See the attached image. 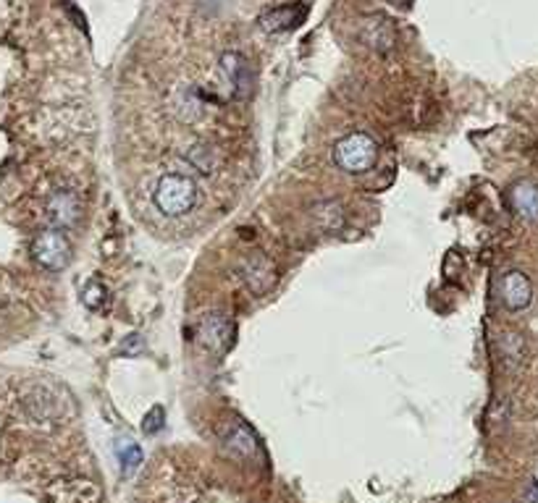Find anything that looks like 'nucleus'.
Listing matches in <instances>:
<instances>
[{
  "label": "nucleus",
  "instance_id": "nucleus-1",
  "mask_svg": "<svg viewBox=\"0 0 538 503\" xmlns=\"http://www.w3.org/2000/svg\"><path fill=\"white\" fill-rule=\"evenodd\" d=\"M155 208L168 217L187 216L197 205V184L189 176L181 173H165L160 176L153 192Z\"/></svg>",
  "mask_w": 538,
  "mask_h": 503
},
{
  "label": "nucleus",
  "instance_id": "nucleus-2",
  "mask_svg": "<svg viewBox=\"0 0 538 503\" xmlns=\"http://www.w3.org/2000/svg\"><path fill=\"white\" fill-rule=\"evenodd\" d=\"M379 142L365 132H352L334 147V160L344 173H368L376 165Z\"/></svg>",
  "mask_w": 538,
  "mask_h": 503
},
{
  "label": "nucleus",
  "instance_id": "nucleus-3",
  "mask_svg": "<svg viewBox=\"0 0 538 503\" xmlns=\"http://www.w3.org/2000/svg\"><path fill=\"white\" fill-rule=\"evenodd\" d=\"M32 255L45 271L58 273L72 263V241L66 239V233L61 228H48V231L35 236Z\"/></svg>",
  "mask_w": 538,
  "mask_h": 503
},
{
  "label": "nucleus",
  "instance_id": "nucleus-4",
  "mask_svg": "<svg viewBox=\"0 0 538 503\" xmlns=\"http://www.w3.org/2000/svg\"><path fill=\"white\" fill-rule=\"evenodd\" d=\"M231 336H234V325L221 312H211V315L200 317V323L195 325L197 344L211 354H224L231 347Z\"/></svg>",
  "mask_w": 538,
  "mask_h": 503
},
{
  "label": "nucleus",
  "instance_id": "nucleus-5",
  "mask_svg": "<svg viewBox=\"0 0 538 503\" xmlns=\"http://www.w3.org/2000/svg\"><path fill=\"white\" fill-rule=\"evenodd\" d=\"M499 299H502L504 309H510V312L528 309L531 301H534V284H531V278L523 271L504 273L502 284H499Z\"/></svg>",
  "mask_w": 538,
  "mask_h": 503
},
{
  "label": "nucleus",
  "instance_id": "nucleus-6",
  "mask_svg": "<svg viewBox=\"0 0 538 503\" xmlns=\"http://www.w3.org/2000/svg\"><path fill=\"white\" fill-rule=\"evenodd\" d=\"M305 19H308V3H287V5H276V8L265 11L257 19V24L263 32L279 34V32L297 29Z\"/></svg>",
  "mask_w": 538,
  "mask_h": 503
},
{
  "label": "nucleus",
  "instance_id": "nucleus-7",
  "mask_svg": "<svg viewBox=\"0 0 538 503\" xmlns=\"http://www.w3.org/2000/svg\"><path fill=\"white\" fill-rule=\"evenodd\" d=\"M244 286L250 288L255 296H263L265 291H271V286L276 284V268L265 255H252L242 263L239 268Z\"/></svg>",
  "mask_w": 538,
  "mask_h": 503
},
{
  "label": "nucleus",
  "instance_id": "nucleus-8",
  "mask_svg": "<svg viewBox=\"0 0 538 503\" xmlns=\"http://www.w3.org/2000/svg\"><path fill=\"white\" fill-rule=\"evenodd\" d=\"M79 216H81V202H79V197L74 192L61 189V192H56V194L48 200V217H50V223H53L56 228H69V225H74Z\"/></svg>",
  "mask_w": 538,
  "mask_h": 503
},
{
  "label": "nucleus",
  "instance_id": "nucleus-9",
  "mask_svg": "<svg viewBox=\"0 0 538 503\" xmlns=\"http://www.w3.org/2000/svg\"><path fill=\"white\" fill-rule=\"evenodd\" d=\"M510 205L515 216L536 223L538 220V184L534 181H518L510 189Z\"/></svg>",
  "mask_w": 538,
  "mask_h": 503
},
{
  "label": "nucleus",
  "instance_id": "nucleus-10",
  "mask_svg": "<svg viewBox=\"0 0 538 503\" xmlns=\"http://www.w3.org/2000/svg\"><path fill=\"white\" fill-rule=\"evenodd\" d=\"M363 40L376 48V50H388L394 45V27L384 16H371L363 24Z\"/></svg>",
  "mask_w": 538,
  "mask_h": 503
},
{
  "label": "nucleus",
  "instance_id": "nucleus-11",
  "mask_svg": "<svg viewBox=\"0 0 538 503\" xmlns=\"http://www.w3.org/2000/svg\"><path fill=\"white\" fill-rule=\"evenodd\" d=\"M312 217H315L318 228L326 231V233H336V231L344 228V210H342L339 202H331V200L318 202V205L312 208Z\"/></svg>",
  "mask_w": 538,
  "mask_h": 503
},
{
  "label": "nucleus",
  "instance_id": "nucleus-12",
  "mask_svg": "<svg viewBox=\"0 0 538 503\" xmlns=\"http://www.w3.org/2000/svg\"><path fill=\"white\" fill-rule=\"evenodd\" d=\"M221 69H224V76L229 81L231 87H236L239 92L247 87V64L239 53H227L221 58Z\"/></svg>",
  "mask_w": 538,
  "mask_h": 503
},
{
  "label": "nucleus",
  "instance_id": "nucleus-13",
  "mask_svg": "<svg viewBox=\"0 0 538 503\" xmlns=\"http://www.w3.org/2000/svg\"><path fill=\"white\" fill-rule=\"evenodd\" d=\"M116 456L121 461V472L124 475H132L142 464V448H140V443H134L129 438H124V440L116 443Z\"/></svg>",
  "mask_w": 538,
  "mask_h": 503
},
{
  "label": "nucleus",
  "instance_id": "nucleus-14",
  "mask_svg": "<svg viewBox=\"0 0 538 503\" xmlns=\"http://www.w3.org/2000/svg\"><path fill=\"white\" fill-rule=\"evenodd\" d=\"M227 446H229L231 451H239L242 456H255L257 453V440H255V435L247 431L244 425H234L231 428Z\"/></svg>",
  "mask_w": 538,
  "mask_h": 503
},
{
  "label": "nucleus",
  "instance_id": "nucleus-15",
  "mask_svg": "<svg viewBox=\"0 0 538 503\" xmlns=\"http://www.w3.org/2000/svg\"><path fill=\"white\" fill-rule=\"evenodd\" d=\"M105 286L100 284V281H89L87 286H84V291H81V301H84V307H89V309H100L103 307V301H105Z\"/></svg>",
  "mask_w": 538,
  "mask_h": 503
},
{
  "label": "nucleus",
  "instance_id": "nucleus-16",
  "mask_svg": "<svg viewBox=\"0 0 538 503\" xmlns=\"http://www.w3.org/2000/svg\"><path fill=\"white\" fill-rule=\"evenodd\" d=\"M163 423H165L163 407H153V409L145 415V420H142V432H145V435H155V432L163 428Z\"/></svg>",
  "mask_w": 538,
  "mask_h": 503
},
{
  "label": "nucleus",
  "instance_id": "nucleus-17",
  "mask_svg": "<svg viewBox=\"0 0 538 503\" xmlns=\"http://www.w3.org/2000/svg\"><path fill=\"white\" fill-rule=\"evenodd\" d=\"M499 347L504 349V357L512 362H518L520 357H523V341L518 339V336H502V341H499Z\"/></svg>",
  "mask_w": 538,
  "mask_h": 503
},
{
  "label": "nucleus",
  "instance_id": "nucleus-18",
  "mask_svg": "<svg viewBox=\"0 0 538 503\" xmlns=\"http://www.w3.org/2000/svg\"><path fill=\"white\" fill-rule=\"evenodd\" d=\"M526 499H528V503H538V483H531V485H528Z\"/></svg>",
  "mask_w": 538,
  "mask_h": 503
}]
</instances>
